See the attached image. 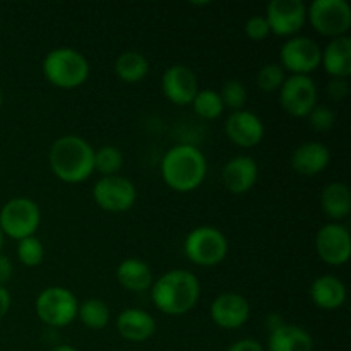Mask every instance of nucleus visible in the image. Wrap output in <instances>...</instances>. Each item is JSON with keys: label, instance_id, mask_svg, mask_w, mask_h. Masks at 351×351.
Masks as SVG:
<instances>
[{"label": "nucleus", "instance_id": "nucleus-1", "mask_svg": "<svg viewBox=\"0 0 351 351\" xmlns=\"http://www.w3.org/2000/svg\"><path fill=\"white\" fill-rule=\"evenodd\" d=\"M201 298V283L187 269H173L161 274L151 287L154 307L168 315H184L197 305Z\"/></svg>", "mask_w": 351, "mask_h": 351}, {"label": "nucleus", "instance_id": "nucleus-2", "mask_svg": "<svg viewBox=\"0 0 351 351\" xmlns=\"http://www.w3.org/2000/svg\"><path fill=\"white\" fill-rule=\"evenodd\" d=\"M48 163L58 180L81 184L95 171V149L84 137L62 136L51 144Z\"/></svg>", "mask_w": 351, "mask_h": 351}, {"label": "nucleus", "instance_id": "nucleus-3", "mask_svg": "<svg viewBox=\"0 0 351 351\" xmlns=\"http://www.w3.org/2000/svg\"><path fill=\"white\" fill-rule=\"evenodd\" d=\"M208 161L202 151L192 144H177L161 160V177L175 192L195 191L204 182Z\"/></svg>", "mask_w": 351, "mask_h": 351}, {"label": "nucleus", "instance_id": "nucleus-4", "mask_svg": "<svg viewBox=\"0 0 351 351\" xmlns=\"http://www.w3.org/2000/svg\"><path fill=\"white\" fill-rule=\"evenodd\" d=\"M45 79L60 89H74L89 77V62L75 48L60 47L48 51L41 64Z\"/></svg>", "mask_w": 351, "mask_h": 351}, {"label": "nucleus", "instance_id": "nucleus-5", "mask_svg": "<svg viewBox=\"0 0 351 351\" xmlns=\"http://www.w3.org/2000/svg\"><path fill=\"white\" fill-rule=\"evenodd\" d=\"M184 252L192 264L202 267L218 266L228 254V239L215 226H197L185 237Z\"/></svg>", "mask_w": 351, "mask_h": 351}, {"label": "nucleus", "instance_id": "nucleus-6", "mask_svg": "<svg viewBox=\"0 0 351 351\" xmlns=\"http://www.w3.org/2000/svg\"><path fill=\"white\" fill-rule=\"evenodd\" d=\"M40 223V206L29 197H14L0 209V232L17 242L33 237Z\"/></svg>", "mask_w": 351, "mask_h": 351}, {"label": "nucleus", "instance_id": "nucleus-7", "mask_svg": "<svg viewBox=\"0 0 351 351\" xmlns=\"http://www.w3.org/2000/svg\"><path fill=\"white\" fill-rule=\"evenodd\" d=\"M79 302L71 290L64 287L45 288L34 302L38 319L50 328H65L77 317Z\"/></svg>", "mask_w": 351, "mask_h": 351}, {"label": "nucleus", "instance_id": "nucleus-8", "mask_svg": "<svg viewBox=\"0 0 351 351\" xmlns=\"http://www.w3.org/2000/svg\"><path fill=\"white\" fill-rule=\"evenodd\" d=\"M307 19L324 36H346L351 27V7L346 0H314L307 7Z\"/></svg>", "mask_w": 351, "mask_h": 351}, {"label": "nucleus", "instance_id": "nucleus-9", "mask_svg": "<svg viewBox=\"0 0 351 351\" xmlns=\"http://www.w3.org/2000/svg\"><path fill=\"white\" fill-rule=\"evenodd\" d=\"M280 60L283 71L291 75H311L321 67L322 50L312 38L293 36L281 47Z\"/></svg>", "mask_w": 351, "mask_h": 351}, {"label": "nucleus", "instance_id": "nucleus-10", "mask_svg": "<svg viewBox=\"0 0 351 351\" xmlns=\"http://www.w3.org/2000/svg\"><path fill=\"white\" fill-rule=\"evenodd\" d=\"M317 86L311 75H290L280 88V105L288 115L305 119L317 105Z\"/></svg>", "mask_w": 351, "mask_h": 351}, {"label": "nucleus", "instance_id": "nucleus-11", "mask_svg": "<svg viewBox=\"0 0 351 351\" xmlns=\"http://www.w3.org/2000/svg\"><path fill=\"white\" fill-rule=\"evenodd\" d=\"M93 199L103 211L125 213L136 204L137 191L129 178L112 175L96 182L93 187Z\"/></svg>", "mask_w": 351, "mask_h": 351}, {"label": "nucleus", "instance_id": "nucleus-12", "mask_svg": "<svg viewBox=\"0 0 351 351\" xmlns=\"http://www.w3.org/2000/svg\"><path fill=\"white\" fill-rule=\"evenodd\" d=\"M264 17L271 33L293 38L307 23V5L302 0H271Z\"/></svg>", "mask_w": 351, "mask_h": 351}, {"label": "nucleus", "instance_id": "nucleus-13", "mask_svg": "<svg viewBox=\"0 0 351 351\" xmlns=\"http://www.w3.org/2000/svg\"><path fill=\"white\" fill-rule=\"evenodd\" d=\"M317 256L329 266H345L351 256V237L341 223H328L315 235Z\"/></svg>", "mask_w": 351, "mask_h": 351}, {"label": "nucleus", "instance_id": "nucleus-14", "mask_svg": "<svg viewBox=\"0 0 351 351\" xmlns=\"http://www.w3.org/2000/svg\"><path fill=\"white\" fill-rule=\"evenodd\" d=\"M161 88H163L168 101H171L173 105H192L195 95L199 93L197 75L187 65L175 64L165 71Z\"/></svg>", "mask_w": 351, "mask_h": 351}, {"label": "nucleus", "instance_id": "nucleus-15", "mask_svg": "<svg viewBox=\"0 0 351 351\" xmlns=\"http://www.w3.org/2000/svg\"><path fill=\"white\" fill-rule=\"evenodd\" d=\"M213 322L221 329H239L249 321L250 304L240 293H221L209 307Z\"/></svg>", "mask_w": 351, "mask_h": 351}, {"label": "nucleus", "instance_id": "nucleus-16", "mask_svg": "<svg viewBox=\"0 0 351 351\" xmlns=\"http://www.w3.org/2000/svg\"><path fill=\"white\" fill-rule=\"evenodd\" d=\"M225 132L228 139L239 147H256L264 139V123L259 115L249 110L232 112L225 122Z\"/></svg>", "mask_w": 351, "mask_h": 351}, {"label": "nucleus", "instance_id": "nucleus-17", "mask_svg": "<svg viewBox=\"0 0 351 351\" xmlns=\"http://www.w3.org/2000/svg\"><path fill=\"white\" fill-rule=\"evenodd\" d=\"M257 177H259V167L252 156L240 154V156L232 158L228 163L223 167L221 180L223 185L228 189L232 194H245L256 185Z\"/></svg>", "mask_w": 351, "mask_h": 351}, {"label": "nucleus", "instance_id": "nucleus-18", "mask_svg": "<svg viewBox=\"0 0 351 351\" xmlns=\"http://www.w3.org/2000/svg\"><path fill=\"white\" fill-rule=\"evenodd\" d=\"M117 331L130 343H143L156 332V321L143 308H125L117 317Z\"/></svg>", "mask_w": 351, "mask_h": 351}, {"label": "nucleus", "instance_id": "nucleus-19", "mask_svg": "<svg viewBox=\"0 0 351 351\" xmlns=\"http://www.w3.org/2000/svg\"><path fill=\"white\" fill-rule=\"evenodd\" d=\"M267 351H314V338L300 326L281 322L269 331Z\"/></svg>", "mask_w": 351, "mask_h": 351}, {"label": "nucleus", "instance_id": "nucleus-20", "mask_svg": "<svg viewBox=\"0 0 351 351\" xmlns=\"http://www.w3.org/2000/svg\"><path fill=\"white\" fill-rule=\"evenodd\" d=\"M331 161L329 147L322 143H304L291 153V168L304 177H312L328 168Z\"/></svg>", "mask_w": 351, "mask_h": 351}, {"label": "nucleus", "instance_id": "nucleus-21", "mask_svg": "<svg viewBox=\"0 0 351 351\" xmlns=\"http://www.w3.org/2000/svg\"><path fill=\"white\" fill-rule=\"evenodd\" d=\"M311 298L315 307L322 311H336L346 302V287L339 278L322 274L311 285Z\"/></svg>", "mask_w": 351, "mask_h": 351}, {"label": "nucleus", "instance_id": "nucleus-22", "mask_svg": "<svg viewBox=\"0 0 351 351\" xmlns=\"http://www.w3.org/2000/svg\"><path fill=\"white\" fill-rule=\"evenodd\" d=\"M321 65L326 72L336 79H348L351 74V38L346 36L332 38L322 51Z\"/></svg>", "mask_w": 351, "mask_h": 351}, {"label": "nucleus", "instance_id": "nucleus-23", "mask_svg": "<svg viewBox=\"0 0 351 351\" xmlns=\"http://www.w3.org/2000/svg\"><path fill=\"white\" fill-rule=\"evenodd\" d=\"M117 280L129 291H146L153 287V271L144 261L137 257L123 259L117 267Z\"/></svg>", "mask_w": 351, "mask_h": 351}, {"label": "nucleus", "instance_id": "nucleus-24", "mask_svg": "<svg viewBox=\"0 0 351 351\" xmlns=\"http://www.w3.org/2000/svg\"><path fill=\"white\" fill-rule=\"evenodd\" d=\"M321 208L326 216L335 219H345L351 211V192L348 185L341 182H332L322 189L321 194Z\"/></svg>", "mask_w": 351, "mask_h": 351}, {"label": "nucleus", "instance_id": "nucleus-25", "mask_svg": "<svg viewBox=\"0 0 351 351\" xmlns=\"http://www.w3.org/2000/svg\"><path fill=\"white\" fill-rule=\"evenodd\" d=\"M147 72H149V62L143 53L136 50L123 51L115 60V74L129 84L141 82L146 77Z\"/></svg>", "mask_w": 351, "mask_h": 351}, {"label": "nucleus", "instance_id": "nucleus-26", "mask_svg": "<svg viewBox=\"0 0 351 351\" xmlns=\"http://www.w3.org/2000/svg\"><path fill=\"white\" fill-rule=\"evenodd\" d=\"M77 317L88 329L99 331L110 322V308L99 298H86L79 304Z\"/></svg>", "mask_w": 351, "mask_h": 351}, {"label": "nucleus", "instance_id": "nucleus-27", "mask_svg": "<svg viewBox=\"0 0 351 351\" xmlns=\"http://www.w3.org/2000/svg\"><path fill=\"white\" fill-rule=\"evenodd\" d=\"M192 106H194V112L204 120H215L225 112L221 96L215 89H199L194 101H192Z\"/></svg>", "mask_w": 351, "mask_h": 351}, {"label": "nucleus", "instance_id": "nucleus-28", "mask_svg": "<svg viewBox=\"0 0 351 351\" xmlns=\"http://www.w3.org/2000/svg\"><path fill=\"white\" fill-rule=\"evenodd\" d=\"M123 167V154L115 146H101L95 149V171L101 173L103 177L119 175L120 168Z\"/></svg>", "mask_w": 351, "mask_h": 351}, {"label": "nucleus", "instance_id": "nucleus-29", "mask_svg": "<svg viewBox=\"0 0 351 351\" xmlns=\"http://www.w3.org/2000/svg\"><path fill=\"white\" fill-rule=\"evenodd\" d=\"M16 252L19 263L26 267L40 266L45 259V247L36 235L19 240Z\"/></svg>", "mask_w": 351, "mask_h": 351}, {"label": "nucleus", "instance_id": "nucleus-30", "mask_svg": "<svg viewBox=\"0 0 351 351\" xmlns=\"http://www.w3.org/2000/svg\"><path fill=\"white\" fill-rule=\"evenodd\" d=\"M285 75L283 67L280 64H266L259 69L256 75V81L257 86L263 93H274V91H280V88L283 86Z\"/></svg>", "mask_w": 351, "mask_h": 351}, {"label": "nucleus", "instance_id": "nucleus-31", "mask_svg": "<svg viewBox=\"0 0 351 351\" xmlns=\"http://www.w3.org/2000/svg\"><path fill=\"white\" fill-rule=\"evenodd\" d=\"M219 96H221L225 108H230L232 112H239V110H243L247 103V88L237 79H232V81L225 82V86L219 91Z\"/></svg>", "mask_w": 351, "mask_h": 351}, {"label": "nucleus", "instance_id": "nucleus-32", "mask_svg": "<svg viewBox=\"0 0 351 351\" xmlns=\"http://www.w3.org/2000/svg\"><path fill=\"white\" fill-rule=\"evenodd\" d=\"M307 119L312 129L317 130V132H328V130H331L335 127L336 113L329 106L315 105L314 110L308 113Z\"/></svg>", "mask_w": 351, "mask_h": 351}, {"label": "nucleus", "instance_id": "nucleus-33", "mask_svg": "<svg viewBox=\"0 0 351 351\" xmlns=\"http://www.w3.org/2000/svg\"><path fill=\"white\" fill-rule=\"evenodd\" d=\"M271 29L264 16H252L245 23V34L252 41H263L269 36Z\"/></svg>", "mask_w": 351, "mask_h": 351}, {"label": "nucleus", "instance_id": "nucleus-34", "mask_svg": "<svg viewBox=\"0 0 351 351\" xmlns=\"http://www.w3.org/2000/svg\"><path fill=\"white\" fill-rule=\"evenodd\" d=\"M328 93L332 99H336V101L345 98V96L348 95V82H346V79L332 77L328 86Z\"/></svg>", "mask_w": 351, "mask_h": 351}, {"label": "nucleus", "instance_id": "nucleus-35", "mask_svg": "<svg viewBox=\"0 0 351 351\" xmlns=\"http://www.w3.org/2000/svg\"><path fill=\"white\" fill-rule=\"evenodd\" d=\"M226 351H266V350H264V346L261 345L259 341H256V339L243 338L233 343L232 346H228Z\"/></svg>", "mask_w": 351, "mask_h": 351}, {"label": "nucleus", "instance_id": "nucleus-36", "mask_svg": "<svg viewBox=\"0 0 351 351\" xmlns=\"http://www.w3.org/2000/svg\"><path fill=\"white\" fill-rule=\"evenodd\" d=\"M14 273V266L7 256L0 252V287H5L7 281H10Z\"/></svg>", "mask_w": 351, "mask_h": 351}, {"label": "nucleus", "instance_id": "nucleus-37", "mask_svg": "<svg viewBox=\"0 0 351 351\" xmlns=\"http://www.w3.org/2000/svg\"><path fill=\"white\" fill-rule=\"evenodd\" d=\"M10 302H12V298H10L9 290L5 287H0V319L7 315L10 308Z\"/></svg>", "mask_w": 351, "mask_h": 351}, {"label": "nucleus", "instance_id": "nucleus-38", "mask_svg": "<svg viewBox=\"0 0 351 351\" xmlns=\"http://www.w3.org/2000/svg\"><path fill=\"white\" fill-rule=\"evenodd\" d=\"M50 351H77V350L71 345H57V346H53Z\"/></svg>", "mask_w": 351, "mask_h": 351}, {"label": "nucleus", "instance_id": "nucleus-39", "mask_svg": "<svg viewBox=\"0 0 351 351\" xmlns=\"http://www.w3.org/2000/svg\"><path fill=\"white\" fill-rule=\"evenodd\" d=\"M2 245H3V233L0 232V250H2Z\"/></svg>", "mask_w": 351, "mask_h": 351}, {"label": "nucleus", "instance_id": "nucleus-40", "mask_svg": "<svg viewBox=\"0 0 351 351\" xmlns=\"http://www.w3.org/2000/svg\"><path fill=\"white\" fill-rule=\"evenodd\" d=\"M2 103H3V93L2 89H0V106H2Z\"/></svg>", "mask_w": 351, "mask_h": 351}]
</instances>
